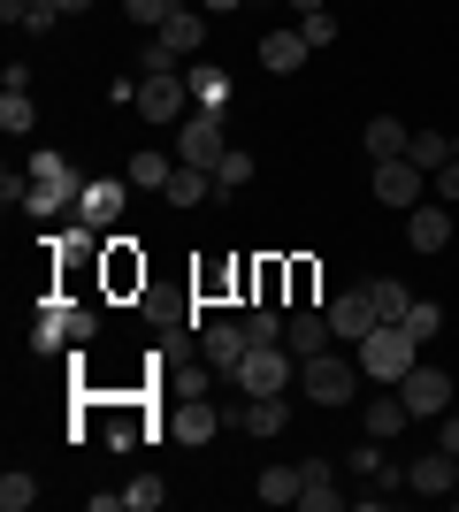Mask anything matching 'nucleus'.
Masks as SVG:
<instances>
[{
	"mask_svg": "<svg viewBox=\"0 0 459 512\" xmlns=\"http://www.w3.org/2000/svg\"><path fill=\"white\" fill-rule=\"evenodd\" d=\"M452 153H459V130H452Z\"/></svg>",
	"mask_w": 459,
	"mask_h": 512,
	"instance_id": "nucleus-49",
	"label": "nucleus"
},
{
	"mask_svg": "<svg viewBox=\"0 0 459 512\" xmlns=\"http://www.w3.org/2000/svg\"><path fill=\"white\" fill-rule=\"evenodd\" d=\"M46 8H62V16H85L92 0H46Z\"/></svg>",
	"mask_w": 459,
	"mask_h": 512,
	"instance_id": "nucleus-45",
	"label": "nucleus"
},
{
	"mask_svg": "<svg viewBox=\"0 0 459 512\" xmlns=\"http://www.w3.org/2000/svg\"><path fill=\"white\" fill-rule=\"evenodd\" d=\"M161 497H169V482H161V474H138V482H123V512H153Z\"/></svg>",
	"mask_w": 459,
	"mask_h": 512,
	"instance_id": "nucleus-30",
	"label": "nucleus"
},
{
	"mask_svg": "<svg viewBox=\"0 0 459 512\" xmlns=\"http://www.w3.org/2000/svg\"><path fill=\"white\" fill-rule=\"evenodd\" d=\"M222 115L215 107H192V115H184V123H176V161H192V169H215L222 161Z\"/></svg>",
	"mask_w": 459,
	"mask_h": 512,
	"instance_id": "nucleus-5",
	"label": "nucleus"
},
{
	"mask_svg": "<svg viewBox=\"0 0 459 512\" xmlns=\"http://www.w3.org/2000/svg\"><path fill=\"white\" fill-rule=\"evenodd\" d=\"M284 344L299 352V360L329 352V314H322V306H291V314H284Z\"/></svg>",
	"mask_w": 459,
	"mask_h": 512,
	"instance_id": "nucleus-15",
	"label": "nucleus"
},
{
	"mask_svg": "<svg viewBox=\"0 0 459 512\" xmlns=\"http://www.w3.org/2000/svg\"><path fill=\"white\" fill-rule=\"evenodd\" d=\"M153 39L169 46L176 62H192V54H199V39H207V8H176V16L161 23V31H153Z\"/></svg>",
	"mask_w": 459,
	"mask_h": 512,
	"instance_id": "nucleus-17",
	"label": "nucleus"
},
{
	"mask_svg": "<svg viewBox=\"0 0 459 512\" xmlns=\"http://www.w3.org/2000/svg\"><path fill=\"white\" fill-rule=\"evenodd\" d=\"M284 306H314V260H291V299Z\"/></svg>",
	"mask_w": 459,
	"mask_h": 512,
	"instance_id": "nucleus-40",
	"label": "nucleus"
},
{
	"mask_svg": "<svg viewBox=\"0 0 459 512\" xmlns=\"http://www.w3.org/2000/svg\"><path fill=\"white\" fill-rule=\"evenodd\" d=\"M261 505H299V467H261Z\"/></svg>",
	"mask_w": 459,
	"mask_h": 512,
	"instance_id": "nucleus-27",
	"label": "nucleus"
},
{
	"mask_svg": "<svg viewBox=\"0 0 459 512\" xmlns=\"http://www.w3.org/2000/svg\"><path fill=\"white\" fill-rule=\"evenodd\" d=\"M421 192H429V169H421V161H406V153H398V161H375V199L391 214H414Z\"/></svg>",
	"mask_w": 459,
	"mask_h": 512,
	"instance_id": "nucleus-6",
	"label": "nucleus"
},
{
	"mask_svg": "<svg viewBox=\"0 0 459 512\" xmlns=\"http://www.w3.org/2000/svg\"><path fill=\"white\" fill-rule=\"evenodd\" d=\"M199 8H207V16H230V8H245V0H199Z\"/></svg>",
	"mask_w": 459,
	"mask_h": 512,
	"instance_id": "nucleus-46",
	"label": "nucleus"
},
{
	"mask_svg": "<svg viewBox=\"0 0 459 512\" xmlns=\"http://www.w3.org/2000/svg\"><path fill=\"white\" fill-rule=\"evenodd\" d=\"M115 214H123V184H85V192H77V222L108 230Z\"/></svg>",
	"mask_w": 459,
	"mask_h": 512,
	"instance_id": "nucleus-21",
	"label": "nucleus"
},
{
	"mask_svg": "<svg viewBox=\"0 0 459 512\" xmlns=\"http://www.w3.org/2000/svg\"><path fill=\"white\" fill-rule=\"evenodd\" d=\"M406 421H414V406L398 398V383H383V398H368V413H360V428H368V436H383V444H391Z\"/></svg>",
	"mask_w": 459,
	"mask_h": 512,
	"instance_id": "nucleus-18",
	"label": "nucleus"
},
{
	"mask_svg": "<svg viewBox=\"0 0 459 512\" xmlns=\"http://www.w3.org/2000/svg\"><path fill=\"white\" fill-rule=\"evenodd\" d=\"M437 444H444V451H452V459H459V413H444V428H437Z\"/></svg>",
	"mask_w": 459,
	"mask_h": 512,
	"instance_id": "nucleus-44",
	"label": "nucleus"
},
{
	"mask_svg": "<svg viewBox=\"0 0 459 512\" xmlns=\"http://www.w3.org/2000/svg\"><path fill=\"white\" fill-rule=\"evenodd\" d=\"M352 360H360V375H368V383H406V367L421 360V344H414V329H406V321H375L368 337L352 344Z\"/></svg>",
	"mask_w": 459,
	"mask_h": 512,
	"instance_id": "nucleus-1",
	"label": "nucleus"
},
{
	"mask_svg": "<svg viewBox=\"0 0 459 512\" xmlns=\"http://www.w3.org/2000/svg\"><path fill=\"white\" fill-rule=\"evenodd\" d=\"M31 123H39V115H31V92H0V130H16V138H23Z\"/></svg>",
	"mask_w": 459,
	"mask_h": 512,
	"instance_id": "nucleus-33",
	"label": "nucleus"
},
{
	"mask_svg": "<svg viewBox=\"0 0 459 512\" xmlns=\"http://www.w3.org/2000/svg\"><path fill=\"white\" fill-rule=\"evenodd\" d=\"M77 192H85V184H31V199H23V207H31V214H62Z\"/></svg>",
	"mask_w": 459,
	"mask_h": 512,
	"instance_id": "nucleus-31",
	"label": "nucleus"
},
{
	"mask_svg": "<svg viewBox=\"0 0 459 512\" xmlns=\"http://www.w3.org/2000/svg\"><path fill=\"white\" fill-rule=\"evenodd\" d=\"M230 383H238L245 398H284V390L299 383V352H291V344H253V352L230 367Z\"/></svg>",
	"mask_w": 459,
	"mask_h": 512,
	"instance_id": "nucleus-3",
	"label": "nucleus"
},
{
	"mask_svg": "<svg viewBox=\"0 0 459 512\" xmlns=\"http://www.w3.org/2000/svg\"><path fill=\"white\" fill-rule=\"evenodd\" d=\"M31 505H39V482H31L23 467H8L0 474V512H31Z\"/></svg>",
	"mask_w": 459,
	"mask_h": 512,
	"instance_id": "nucleus-29",
	"label": "nucleus"
},
{
	"mask_svg": "<svg viewBox=\"0 0 459 512\" xmlns=\"http://www.w3.org/2000/svg\"><path fill=\"white\" fill-rule=\"evenodd\" d=\"M23 31H31V39H46V31H54V23H62V8H46V0H39V8H23Z\"/></svg>",
	"mask_w": 459,
	"mask_h": 512,
	"instance_id": "nucleus-43",
	"label": "nucleus"
},
{
	"mask_svg": "<svg viewBox=\"0 0 459 512\" xmlns=\"http://www.w3.org/2000/svg\"><path fill=\"white\" fill-rule=\"evenodd\" d=\"M108 291H146V260H131V237L108 245Z\"/></svg>",
	"mask_w": 459,
	"mask_h": 512,
	"instance_id": "nucleus-24",
	"label": "nucleus"
},
{
	"mask_svg": "<svg viewBox=\"0 0 459 512\" xmlns=\"http://www.w3.org/2000/svg\"><path fill=\"white\" fill-rule=\"evenodd\" d=\"M406 245H414V253H444V245H452V207H444V199H421V207L406 214Z\"/></svg>",
	"mask_w": 459,
	"mask_h": 512,
	"instance_id": "nucleus-11",
	"label": "nucleus"
},
{
	"mask_svg": "<svg viewBox=\"0 0 459 512\" xmlns=\"http://www.w3.org/2000/svg\"><path fill=\"white\" fill-rule=\"evenodd\" d=\"M306 54H314V46H306L299 23H284V31H268V39H261V69H268V77H291V69H306Z\"/></svg>",
	"mask_w": 459,
	"mask_h": 512,
	"instance_id": "nucleus-14",
	"label": "nucleus"
},
{
	"mask_svg": "<svg viewBox=\"0 0 459 512\" xmlns=\"http://www.w3.org/2000/svg\"><path fill=\"white\" fill-rule=\"evenodd\" d=\"M299 398L306 406H352L360 398V360H345V352H314V360H299Z\"/></svg>",
	"mask_w": 459,
	"mask_h": 512,
	"instance_id": "nucleus-2",
	"label": "nucleus"
},
{
	"mask_svg": "<svg viewBox=\"0 0 459 512\" xmlns=\"http://www.w3.org/2000/svg\"><path fill=\"white\" fill-rule=\"evenodd\" d=\"M284 8H299V16H314V8H322V0H284Z\"/></svg>",
	"mask_w": 459,
	"mask_h": 512,
	"instance_id": "nucleus-48",
	"label": "nucleus"
},
{
	"mask_svg": "<svg viewBox=\"0 0 459 512\" xmlns=\"http://www.w3.org/2000/svg\"><path fill=\"white\" fill-rule=\"evenodd\" d=\"M184 85H192V107H215V115L230 107V77H222L215 62H192V69H184Z\"/></svg>",
	"mask_w": 459,
	"mask_h": 512,
	"instance_id": "nucleus-22",
	"label": "nucleus"
},
{
	"mask_svg": "<svg viewBox=\"0 0 459 512\" xmlns=\"http://www.w3.org/2000/svg\"><path fill=\"white\" fill-rule=\"evenodd\" d=\"M169 176H176V153H138V161H131V184H138V192H161Z\"/></svg>",
	"mask_w": 459,
	"mask_h": 512,
	"instance_id": "nucleus-28",
	"label": "nucleus"
},
{
	"mask_svg": "<svg viewBox=\"0 0 459 512\" xmlns=\"http://www.w3.org/2000/svg\"><path fill=\"white\" fill-rule=\"evenodd\" d=\"M406 161H421V169L437 176L444 161H452V138H444V130H414V138H406Z\"/></svg>",
	"mask_w": 459,
	"mask_h": 512,
	"instance_id": "nucleus-26",
	"label": "nucleus"
},
{
	"mask_svg": "<svg viewBox=\"0 0 459 512\" xmlns=\"http://www.w3.org/2000/svg\"><path fill=\"white\" fill-rule=\"evenodd\" d=\"M176 8H184V0H131V23H146V31H161V23H169Z\"/></svg>",
	"mask_w": 459,
	"mask_h": 512,
	"instance_id": "nucleus-37",
	"label": "nucleus"
},
{
	"mask_svg": "<svg viewBox=\"0 0 459 512\" xmlns=\"http://www.w3.org/2000/svg\"><path fill=\"white\" fill-rule=\"evenodd\" d=\"M322 314H329V337H337V344H360V337L375 329V299H368V283H360V291H337Z\"/></svg>",
	"mask_w": 459,
	"mask_h": 512,
	"instance_id": "nucleus-9",
	"label": "nucleus"
},
{
	"mask_svg": "<svg viewBox=\"0 0 459 512\" xmlns=\"http://www.w3.org/2000/svg\"><path fill=\"white\" fill-rule=\"evenodd\" d=\"M161 69H184V62H176L161 39H146V54H138V77H161Z\"/></svg>",
	"mask_w": 459,
	"mask_h": 512,
	"instance_id": "nucleus-41",
	"label": "nucleus"
},
{
	"mask_svg": "<svg viewBox=\"0 0 459 512\" xmlns=\"http://www.w3.org/2000/svg\"><path fill=\"white\" fill-rule=\"evenodd\" d=\"M85 329H92V314H69L62 299H46V306H39V321H31V344H39V352H54V344L85 337Z\"/></svg>",
	"mask_w": 459,
	"mask_h": 512,
	"instance_id": "nucleus-13",
	"label": "nucleus"
},
{
	"mask_svg": "<svg viewBox=\"0 0 459 512\" xmlns=\"http://www.w3.org/2000/svg\"><path fill=\"white\" fill-rule=\"evenodd\" d=\"M215 406H207V390H176V406H169V428L161 436H176V444H207L215 436Z\"/></svg>",
	"mask_w": 459,
	"mask_h": 512,
	"instance_id": "nucleus-8",
	"label": "nucleus"
},
{
	"mask_svg": "<svg viewBox=\"0 0 459 512\" xmlns=\"http://www.w3.org/2000/svg\"><path fill=\"white\" fill-rule=\"evenodd\" d=\"M299 31H306V46L322 54V46L337 39V16H329V8H314V16H299Z\"/></svg>",
	"mask_w": 459,
	"mask_h": 512,
	"instance_id": "nucleus-38",
	"label": "nucleus"
},
{
	"mask_svg": "<svg viewBox=\"0 0 459 512\" xmlns=\"http://www.w3.org/2000/svg\"><path fill=\"white\" fill-rule=\"evenodd\" d=\"M406 490H414V497H452V490H459V459L437 444L429 459H414V467H406Z\"/></svg>",
	"mask_w": 459,
	"mask_h": 512,
	"instance_id": "nucleus-12",
	"label": "nucleus"
},
{
	"mask_svg": "<svg viewBox=\"0 0 459 512\" xmlns=\"http://www.w3.org/2000/svg\"><path fill=\"white\" fill-rule=\"evenodd\" d=\"M299 505H306V512H337V505H352V497L337 490V467H329V459H306V467H299Z\"/></svg>",
	"mask_w": 459,
	"mask_h": 512,
	"instance_id": "nucleus-16",
	"label": "nucleus"
},
{
	"mask_svg": "<svg viewBox=\"0 0 459 512\" xmlns=\"http://www.w3.org/2000/svg\"><path fill=\"white\" fill-rule=\"evenodd\" d=\"M368 299H375V321H406V306H414V291H406V283H398V276H375V283H368Z\"/></svg>",
	"mask_w": 459,
	"mask_h": 512,
	"instance_id": "nucleus-25",
	"label": "nucleus"
},
{
	"mask_svg": "<svg viewBox=\"0 0 459 512\" xmlns=\"http://www.w3.org/2000/svg\"><path fill=\"white\" fill-rule=\"evenodd\" d=\"M31 184H77V176H69V161H62V153H31Z\"/></svg>",
	"mask_w": 459,
	"mask_h": 512,
	"instance_id": "nucleus-36",
	"label": "nucleus"
},
{
	"mask_svg": "<svg viewBox=\"0 0 459 512\" xmlns=\"http://www.w3.org/2000/svg\"><path fill=\"white\" fill-rule=\"evenodd\" d=\"M398 398L414 406V421H444V406H452V375L444 367H406V383H398Z\"/></svg>",
	"mask_w": 459,
	"mask_h": 512,
	"instance_id": "nucleus-7",
	"label": "nucleus"
},
{
	"mask_svg": "<svg viewBox=\"0 0 459 512\" xmlns=\"http://www.w3.org/2000/svg\"><path fill=\"white\" fill-rule=\"evenodd\" d=\"M245 337L253 344H284V314H276V306H253V314H245Z\"/></svg>",
	"mask_w": 459,
	"mask_h": 512,
	"instance_id": "nucleus-35",
	"label": "nucleus"
},
{
	"mask_svg": "<svg viewBox=\"0 0 459 512\" xmlns=\"http://www.w3.org/2000/svg\"><path fill=\"white\" fill-rule=\"evenodd\" d=\"M406 329H414V344H429L444 329V306L437 299H414V306H406Z\"/></svg>",
	"mask_w": 459,
	"mask_h": 512,
	"instance_id": "nucleus-32",
	"label": "nucleus"
},
{
	"mask_svg": "<svg viewBox=\"0 0 459 512\" xmlns=\"http://www.w3.org/2000/svg\"><path fill=\"white\" fill-rule=\"evenodd\" d=\"M23 8H39V0H0V16H8V23H16Z\"/></svg>",
	"mask_w": 459,
	"mask_h": 512,
	"instance_id": "nucleus-47",
	"label": "nucleus"
},
{
	"mask_svg": "<svg viewBox=\"0 0 459 512\" xmlns=\"http://www.w3.org/2000/svg\"><path fill=\"white\" fill-rule=\"evenodd\" d=\"M238 428H253V436H284V428H291V406H284V398H245Z\"/></svg>",
	"mask_w": 459,
	"mask_h": 512,
	"instance_id": "nucleus-23",
	"label": "nucleus"
},
{
	"mask_svg": "<svg viewBox=\"0 0 459 512\" xmlns=\"http://www.w3.org/2000/svg\"><path fill=\"white\" fill-rule=\"evenodd\" d=\"M146 321H161V329H176V321H184V299H169V291H146Z\"/></svg>",
	"mask_w": 459,
	"mask_h": 512,
	"instance_id": "nucleus-39",
	"label": "nucleus"
},
{
	"mask_svg": "<svg viewBox=\"0 0 459 512\" xmlns=\"http://www.w3.org/2000/svg\"><path fill=\"white\" fill-rule=\"evenodd\" d=\"M429 192H437V199H444V207H459V153H452V161H444V169H437V176H429Z\"/></svg>",
	"mask_w": 459,
	"mask_h": 512,
	"instance_id": "nucleus-42",
	"label": "nucleus"
},
{
	"mask_svg": "<svg viewBox=\"0 0 459 512\" xmlns=\"http://www.w3.org/2000/svg\"><path fill=\"white\" fill-rule=\"evenodd\" d=\"M406 138H414V130L398 123V115H375V123L360 130V146H368V161H398V153H406Z\"/></svg>",
	"mask_w": 459,
	"mask_h": 512,
	"instance_id": "nucleus-20",
	"label": "nucleus"
},
{
	"mask_svg": "<svg viewBox=\"0 0 459 512\" xmlns=\"http://www.w3.org/2000/svg\"><path fill=\"white\" fill-rule=\"evenodd\" d=\"M138 115H146V123H184V115H192V85H184V69L138 77Z\"/></svg>",
	"mask_w": 459,
	"mask_h": 512,
	"instance_id": "nucleus-4",
	"label": "nucleus"
},
{
	"mask_svg": "<svg viewBox=\"0 0 459 512\" xmlns=\"http://www.w3.org/2000/svg\"><path fill=\"white\" fill-rule=\"evenodd\" d=\"M245 176H253V153H238V146H230V153L215 161V192H238Z\"/></svg>",
	"mask_w": 459,
	"mask_h": 512,
	"instance_id": "nucleus-34",
	"label": "nucleus"
},
{
	"mask_svg": "<svg viewBox=\"0 0 459 512\" xmlns=\"http://www.w3.org/2000/svg\"><path fill=\"white\" fill-rule=\"evenodd\" d=\"M245 352H253V337H245V321H207V329H199V360L215 367V375H230V367H238Z\"/></svg>",
	"mask_w": 459,
	"mask_h": 512,
	"instance_id": "nucleus-10",
	"label": "nucleus"
},
{
	"mask_svg": "<svg viewBox=\"0 0 459 512\" xmlns=\"http://www.w3.org/2000/svg\"><path fill=\"white\" fill-rule=\"evenodd\" d=\"M207 192H215V169H192V161H176V176L161 184V199H169V207H199Z\"/></svg>",
	"mask_w": 459,
	"mask_h": 512,
	"instance_id": "nucleus-19",
	"label": "nucleus"
}]
</instances>
